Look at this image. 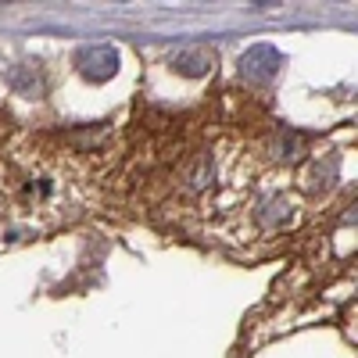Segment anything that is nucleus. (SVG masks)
<instances>
[{
    "instance_id": "obj_1",
    "label": "nucleus",
    "mask_w": 358,
    "mask_h": 358,
    "mask_svg": "<svg viewBox=\"0 0 358 358\" xmlns=\"http://www.w3.org/2000/svg\"><path fill=\"white\" fill-rule=\"evenodd\" d=\"M276 69H280V54H276L273 47L258 43V47H251V50L241 57L236 76H241L244 83H251V86H265L268 79L276 76Z\"/></svg>"
},
{
    "instance_id": "obj_2",
    "label": "nucleus",
    "mask_w": 358,
    "mask_h": 358,
    "mask_svg": "<svg viewBox=\"0 0 358 358\" xmlns=\"http://www.w3.org/2000/svg\"><path fill=\"white\" fill-rule=\"evenodd\" d=\"M79 72H83L86 79H94V83L111 79V76L118 72V50H115V47H104V43L86 47V50L79 54Z\"/></svg>"
},
{
    "instance_id": "obj_3",
    "label": "nucleus",
    "mask_w": 358,
    "mask_h": 358,
    "mask_svg": "<svg viewBox=\"0 0 358 358\" xmlns=\"http://www.w3.org/2000/svg\"><path fill=\"white\" fill-rule=\"evenodd\" d=\"M212 65H215V57H212V50H204V47L179 50V54L172 57V69H176L179 76H187V79H201V76H208V72H212Z\"/></svg>"
},
{
    "instance_id": "obj_4",
    "label": "nucleus",
    "mask_w": 358,
    "mask_h": 358,
    "mask_svg": "<svg viewBox=\"0 0 358 358\" xmlns=\"http://www.w3.org/2000/svg\"><path fill=\"white\" fill-rule=\"evenodd\" d=\"M8 86L25 94V97H40L43 94V72L36 65H15L8 72Z\"/></svg>"
}]
</instances>
